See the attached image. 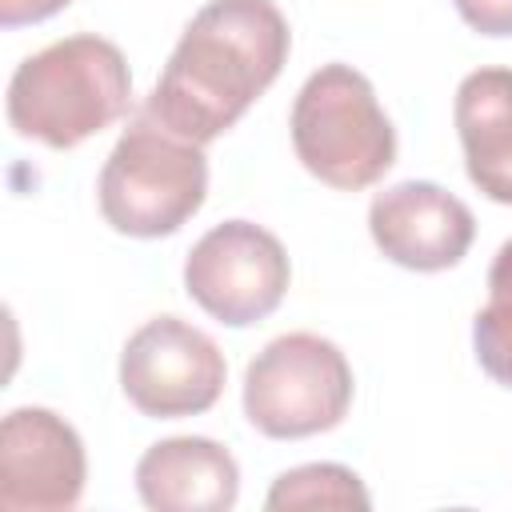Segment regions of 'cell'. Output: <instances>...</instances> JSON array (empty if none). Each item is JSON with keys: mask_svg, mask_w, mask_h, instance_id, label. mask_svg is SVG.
Wrapping results in <instances>:
<instances>
[{"mask_svg": "<svg viewBox=\"0 0 512 512\" xmlns=\"http://www.w3.org/2000/svg\"><path fill=\"white\" fill-rule=\"evenodd\" d=\"M288 48L292 32L272 0H208L184 24L140 112L192 144H208L280 76Z\"/></svg>", "mask_w": 512, "mask_h": 512, "instance_id": "cell-1", "label": "cell"}, {"mask_svg": "<svg viewBox=\"0 0 512 512\" xmlns=\"http://www.w3.org/2000/svg\"><path fill=\"white\" fill-rule=\"evenodd\" d=\"M132 72L124 52L96 36H64L16 64L8 80V124L56 152L84 144L128 112Z\"/></svg>", "mask_w": 512, "mask_h": 512, "instance_id": "cell-2", "label": "cell"}, {"mask_svg": "<svg viewBox=\"0 0 512 512\" xmlns=\"http://www.w3.org/2000/svg\"><path fill=\"white\" fill-rule=\"evenodd\" d=\"M296 160L336 192L372 188L396 164V128L376 88L352 64H320L296 92L292 116Z\"/></svg>", "mask_w": 512, "mask_h": 512, "instance_id": "cell-3", "label": "cell"}, {"mask_svg": "<svg viewBox=\"0 0 512 512\" xmlns=\"http://www.w3.org/2000/svg\"><path fill=\"white\" fill-rule=\"evenodd\" d=\"M204 196H208L204 144H192L160 128L144 112L120 132L96 180L100 216L120 236H136V240L172 236L200 212Z\"/></svg>", "mask_w": 512, "mask_h": 512, "instance_id": "cell-4", "label": "cell"}, {"mask_svg": "<svg viewBox=\"0 0 512 512\" xmlns=\"http://www.w3.org/2000/svg\"><path fill=\"white\" fill-rule=\"evenodd\" d=\"M352 388V364L328 336L284 332L248 360L244 416L272 440H304L348 416Z\"/></svg>", "mask_w": 512, "mask_h": 512, "instance_id": "cell-5", "label": "cell"}, {"mask_svg": "<svg viewBox=\"0 0 512 512\" xmlns=\"http://www.w3.org/2000/svg\"><path fill=\"white\" fill-rule=\"evenodd\" d=\"M228 380L224 352L208 332L180 316L144 320L120 352V388L128 404L152 420L208 412Z\"/></svg>", "mask_w": 512, "mask_h": 512, "instance_id": "cell-6", "label": "cell"}, {"mask_svg": "<svg viewBox=\"0 0 512 512\" xmlns=\"http://www.w3.org/2000/svg\"><path fill=\"white\" fill-rule=\"evenodd\" d=\"M288 280L292 264L284 244L252 220H224L208 228L184 260L188 296L228 328H248L272 316Z\"/></svg>", "mask_w": 512, "mask_h": 512, "instance_id": "cell-7", "label": "cell"}, {"mask_svg": "<svg viewBox=\"0 0 512 512\" xmlns=\"http://www.w3.org/2000/svg\"><path fill=\"white\" fill-rule=\"evenodd\" d=\"M88 460L76 428L52 408H12L0 424V508L60 512L84 496Z\"/></svg>", "mask_w": 512, "mask_h": 512, "instance_id": "cell-8", "label": "cell"}, {"mask_svg": "<svg viewBox=\"0 0 512 512\" xmlns=\"http://www.w3.org/2000/svg\"><path fill=\"white\" fill-rule=\"evenodd\" d=\"M372 244L400 268L444 272L464 260L476 240L472 208L432 180H400L368 204Z\"/></svg>", "mask_w": 512, "mask_h": 512, "instance_id": "cell-9", "label": "cell"}, {"mask_svg": "<svg viewBox=\"0 0 512 512\" xmlns=\"http://www.w3.org/2000/svg\"><path fill=\"white\" fill-rule=\"evenodd\" d=\"M136 492L156 512H228L240 496V468L208 436H168L136 460Z\"/></svg>", "mask_w": 512, "mask_h": 512, "instance_id": "cell-10", "label": "cell"}, {"mask_svg": "<svg viewBox=\"0 0 512 512\" xmlns=\"http://www.w3.org/2000/svg\"><path fill=\"white\" fill-rule=\"evenodd\" d=\"M468 180L496 204H512V68H476L452 100Z\"/></svg>", "mask_w": 512, "mask_h": 512, "instance_id": "cell-11", "label": "cell"}, {"mask_svg": "<svg viewBox=\"0 0 512 512\" xmlns=\"http://www.w3.org/2000/svg\"><path fill=\"white\" fill-rule=\"evenodd\" d=\"M364 480L344 464H300L272 480L264 508H368Z\"/></svg>", "mask_w": 512, "mask_h": 512, "instance_id": "cell-12", "label": "cell"}, {"mask_svg": "<svg viewBox=\"0 0 512 512\" xmlns=\"http://www.w3.org/2000/svg\"><path fill=\"white\" fill-rule=\"evenodd\" d=\"M472 348L480 368L512 388V300H488L472 320Z\"/></svg>", "mask_w": 512, "mask_h": 512, "instance_id": "cell-13", "label": "cell"}, {"mask_svg": "<svg viewBox=\"0 0 512 512\" xmlns=\"http://www.w3.org/2000/svg\"><path fill=\"white\" fill-rule=\"evenodd\" d=\"M460 20L480 36H512V0H452Z\"/></svg>", "mask_w": 512, "mask_h": 512, "instance_id": "cell-14", "label": "cell"}, {"mask_svg": "<svg viewBox=\"0 0 512 512\" xmlns=\"http://www.w3.org/2000/svg\"><path fill=\"white\" fill-rule=\"evenodd\" d=\"M72 0H0V24L4 28H20V24H40L48 16H56L60 8H68Z\"/></svg>", "mask_w": 512, "mask_h": 512, "instance_id": "cell-15", "label": "cell"}, {"mask_svg": "<svg viewBox=\"0 0 512 512\" xmlns=\"http://www.w3.org/2000/svg\"><path fill=\"white\" fill-rule=\"evenodd\" d=\"M488 296L492 300H512V240H504L492 256L488 268Z\"/></svg>", "mask_w": 512, "mask_h": 512, "instance_id": "cell-16", "label": "cell"}]
</instances>
